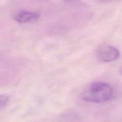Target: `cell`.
<instances>
[{
    "label": "cell",
    "instance_id": "6da1fadb",
    "mask_svg": "<svg viewBox=\"0 0 122 122\" xmlns=\"http://www.w3.org/2000/svg\"><path fill=\"white\" fill-rule=\"evenodd\" d=\"M113 95V89L108 83L95 81L90 83L81 95L84 101L91 103L101 104L108 101Z\"/></svg>",
    "mask_w": 122,
    "mask_h": 122
},
{
    "label": "cell",
    "instance_id": "7a4b0ae2",
    "mask_svg": "<svg viewBox=\"0 0 122 122\" xmlns=\"http://www.w3.org/2000/svg\"><path fill=\"white\" fill-rule=\"evenodd\" d=\"M96 56L99 61L103 62H110L119 57L120 52L117 49L110 45H103L97 50Z\"/></svg>",
    "mask_w": 122,
    "mask_h": 122
},
{
    "label": "cell",
    "instance_id": "3957f363",
    "mask_svg": "<svg viewBox=\"0 0 122 122\" xmlns=\"http://www.w3.org/2000/svg\"><path fill=\"white\" fill-rule=\"evenodd\" d=\"M39 18L40 15L38 14L27 11H19L14 16V19L19 23L35 22L38 20Z\"/></svg>",
    "mask_w": 122,
    "mask_h": 122
},
{
    "label": "cell",
    "instance_id": "277c9868",
    "mask_svg": "<svg viewBox=\"0 0 122 122\" xmlns=\"http://www.w3.org/2000/svg\"><path fill=\"white\" fill-rule=\"evenodd\" d=\"M9 98L7 96L0 95V110L4 107L8 103Z\"/></svg>",
    "mask_w": 122,
    "mask_h": 122
},
{
    "label": "cell",
    "instance_id": "5b68a950",
    "mask_svg": "<svg viewBox=\"0 0 122 122\" xmlns=\"http://www.w3.org/2000/svg\"><path fill=\"white\" fill-rule=\"evenodd\" d=\"M64 2H66V3H72V2H76L78 0H63Z\"/></svg>",
    "mask_w": 122,
    "mask_h": 122
},
{
    "label": "cell",
    "instance_id": "8992f818",
    "mask_svg": "<svg viewBox=\"0 0 122 122\" xmlns=\"http://www.w3.org/2000/svg\"><path fill=\"white\" fill-rule=\"evenodd\" d=\"M120 73H121V74L122 75V67L121 68H120Z\"/></svg>",
    "mask_w": 122,
    "mask_h": 122
}]
</instances>
